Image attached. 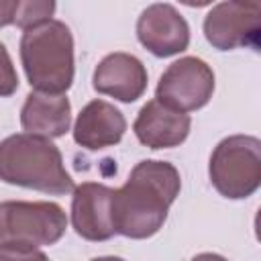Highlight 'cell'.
Instances as JSON below:
<instances>
[{
  "mask_svg": "<svg viewBox=\"0 0 261 261\" xmlns=\"http://www.w3.org/2000/svg\"><path fill=\"white\" fill-rule=\"evenodd\" d=\"M181 190L179 171L157 159L139 161L112 196V226L126 239H149L167 220L169 206Z\"/></svg>",
  "mask_w": 261,
  "mask_h": 261,
  "instance_id": "6da1fadb",
  "label": "cell"
},
{
  "mask_svg": "<svg viewBox=\"0 0 261 261\" xmlns=\"http://www.w3.org/2000/svg\"><path fill=\"white\" fill-rule=\"evenodd\" d=\"M0 179L51 196L75 190L57 145L29 133H16L0 141Z\"/></svg>",
  "mask_w": 261,
  "mask_h": 261,
  "instance_id": "7a4b0ae2",
  "label": "cell"
},
{
  "mask_svg": "<svg viewBox=\"0 0 261 261\" xmlns=\"http://www.w3.org/2000/svg\"><path fill=\"white\" fill-rule=\"evenodd\" d=\"M20 61L24 75L43 94H65L73 84V37L65 22L47 20L22 31Z\"/></svg>",
  "mask_w": 261,
  "mask_h": 261,
  "instance_id": "3957f363",
  "label": "cell"
},
{
  "mask_svg": "<svg viewBox=\"0 0 261 261\" xmlns=\"http://www.w3.org/2000/svg\"><path fill=\"white\" fill-rule=\"evenodd\" d=\"M210 181L228 200H243L257 192L261 184V141L251 135L222 139L208 163Z\"/></svg>",
  "mask_w": 261,
  "mask_h": 261,
  "instance_id": "277c9868",
  "label": "cell"
},
{
  "mask_svg": "<svg viewBox=\"0 0 261 261\" xmlns=\"http://www.w3.org/2000/svg\"><path fill=\"white\" fill-rule=\"evenodd\" d=\"M67 228V216L55 202H0V247L39 249L55 245Z\"/></svg>",
  "mask_w": 261,
  "mask_h": 261,
  "instance_id": "5b68a950",
  "label": "cell"
},
{
  "mask_svg": "<svg viewBox=\"0 0 261 261\" xmlns=\"http://www.w3.org/2000/svg\"><path fill=\"white\" fill-rule=\"evenodd\" d=\"M214 94V71L200 57H181L173 61L159 77L155 100L179 110L192 112L210 102Z\"/></svg>",
  "mask_w": 261,
  "mask_h": 261,
  "instance_id": "8992f818",
  "label": "cell"
},
{
  "mask_svg": "<svg viewBox=\"0 0 261 261\" xmlns=\"http://www.w3.org/2000/svg\"><path fill=\"white\" fill-rule=\"evenodd\" d=\"M204 37L218 51L257 47L261 33V8L257 2L228 0L210 8L204 18Z\"/></svg>",
  "mask_w": 261,
  "mask_h": 261,
  "instance_id": "52a82bcc",
  "label": "cell"
},
{
  "mask_svg": "<svg viewBox=\"0 0 261 261\" xmlns=\"http://www.w3.org/2000/svg\"><path fill=\"white\" fill-rule=\"evenodd\" d=\"M137 39L155 57H171L188 49V20L167 2L147 6L137 20Z\"/></svg>",
  "mask_w": 261,
  "mask_h": 261,
  "instance_id": "ba28073f",
  "label": "cell"
},
{
  "mask_svg": "<svg viewBox=\"0 0 261 261\" xmlns=\"http://www.w3.org/2000/svg\"><path fill=\"white\" fill-rule=\"evenodd\" d=\"M112 196L114 190L98 181H84L73 190L71 224L82 239L102 243L116 234L112 226Z\"/></svg>",
  "mask_w": 261,
  "mask_h": 261,
  "instance_id": "9c48e42d",
  "label": "cell"
},
{
  "mask_svg": "<svg viewBox=\"0 0 261 261\" xmlns=\"http://www.w3.org/2000/svg\"><path fill=\"white\" fill-rule=\"evenodd\" d=\"M92 86L96 92L112 96L118 102H135L147 90V69L130 53H110L94 69Z\"/></svg>",
  "mask_w": 261,
  "mask_h": 261,
  "instance_id": "30bf717a",
  "label": "cell"
},
{
  "mask_svg": "<svg viewBox=\"0 0 261 261\" xmlns=\"http://www.w3.org/2000/svg\"><path fill=\"white\" fill-rule=\"evenodd\" d=\"M192 118L186 112L173 110L159 100H149L137 114L133 130L149 149H171L179 147L190 135Z\"/></svg>",
  "mask_w": 261,
  "mask_h": 261,
  "instance_id": "8fae6325",
  "label": "cell"
},
{
  "mask_svg": "<svg viewBox=\"0 0 261 261\" xmlns=\"http://www.w3.org/2000/svg\"><path fill=\"white\" fill-rule=\"evenodd\" d=\"M124 130L126 120L122 112L114 104L98 98L88 102L77 114L73 124V141L84 149L100 151L120 143Z\"/></svg>",
  "mask_w": 261,
  "mask_h": 261,
  "instance_id": "7c38bea8",
  "label": "cell"
},
{
  "mask_svg": "<svg viewBox=\"0 0 261 261\" xmlns=\"http://www.w3.org/2000/svg\"><path fill=\"white\" fill-rule=\"evenodd\" d=\"M20 124L29 135L45 139L63 137L71 124V104L65 94L31 92L20 108Z\"/></svg>",
  "mask_w": 261,
  "mask_h": 261,
  "instance_id": "4fadbf2b",
  "label": "cell"
},
{
  "mask_svg": "<svg viewBox=\"0 0 261 261\" xmlns=\"http://www.w3.org/2000/svg\"><path fill=\"white\" fill-rule=\"evenodd\" d=\"M55 12V2L51 0H18V8L14 14V24L22 31L43 24L51 20Z\"/></svg>",
  "mask_w": 261,
  "mask_h": 261,
  "instance_id": "5bb4252c",
  "label": "cell"
},
{
  "mask_svg": "<svg viewBox=\"0 0 261 261\" xmlns=\"http://www.w3.org/2000/svg\"><path fill=\"white\" fill-rule=\"evenodd\" d=\"M18 90V75L16 69L12 65L10 53L4 47V43H0V98L12 96Z\"/></svg>",
  "mask_w": 261,
  "mask_h": 261,
  "instance_id": "9a60e30c",
  "label": "cell"
},
{
  "mask_svg": "<svg viewBox=\"0 0 261 261\" xmlns=\"http://www.w3.org/2000/svg\"><path fill=\"white\" fill-rule=\"evenodd\" d=\"M0 261H49L39 249L27 247H0Z\"/></svg>",
  "mask_w": 261,
  "mask_h": 261,
  "instance_id": "2e32d148",
  "label": "cell"
},
{
  "mask_svg": "<svg viewBox=\"0 0 261 261\" xmlns=\"http://www.w3.org/2000/svg\"><path fill=\"white\" fill-rule=\"evenodd\" d=\"M16 8H18V0H0V29L14 22Z\"/></svg>",
  "mask_w": 261,
  "mask_h": 261,
  "instance_id": "e0dca14e",
  "label": "cell"
},
{
  "mask_svg": "<svg viewBox=\"0 0 261 261\" xmlns=\"http://www.w3.org/2000/svg\"><path fill=\"white\" fill-rule=\"evenodd\" d=\"M192 261H228V259H224L222 255H216V253H200Z\"/></svg>",
  "mask_w": 261,
  "mask_h": 261,
  "instance_id": "ac0fdd59",
  "label": "cell"
},
{
  "mask_svg": "<svg viewBox=\"0 0 261 261\" xmlns=\"http://www.w3.org/2000/svg\"><path fill=\"white\" fill-rule=\"evenodd\" d=\"M90 261H124V259H120V257H112V255H106V257H94V259H90Z\"/></svg>",
  "mask_w": 261,
  "mask_h": 261,
  "instance_id": "d6986e66",
  "label": "cell"
}]
</instances>
